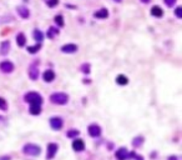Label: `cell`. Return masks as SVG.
Wrapping results in <instances>:
<instances>
[{"mask_svg":"<svg viewBox=\"0 0 182 160\" xmlns=\"http://www.w3.org/2000/svg\"><path fill=\"white\" fill-rule=\"evenodd\" d=\"M115 1H116V3H120V1H122V0H115Z\"/></svg>","mask_w":182,"mask_h":160,"instance_id":"33","label":"cell"},{"mask_svg":"<svg viewBox=\"0 0 182 160\" xmlns=\"http://www.w3.org/2000/svg\"><path fill=\"white\" fill-rule=\"evenodd\" d=\"M24 99H25L26 103H29L31 106H40L41 103H43V98L40 96V94L35 93V92H33V93H27V94L25 95Z\"/></svg>","mask_w":182,"mask_h":160,"instance_id":"1","label":"cell"},{"mask_svg":"<svg viewBox=\"0 0 182 160\" xmlns=\"http://www.w3.org/2000/svg\"><path fill=\"white\" fill-rule=\"evenodd\" d=\"M79 135V131L78 130H70L67 133V136L69 138H74V136H78Z\"/></svg>","mask_w":182,"mask_h":160,"instance_id":"25","label":"cell"},{"mask_svg":"<svg viewBox=\"0 0 182 160\" xmlns=\"http://www.w3.org/2000/svg\"><path fill=\"white\" fill-rule=\"evenodd\" d=\"M16 43L19 46H24L25 43H26V40H25V35L23 33H19L18 34V36H16Z\"/></svg>","mask_w":182,"mask_h":160,"instance_id":"15","label":"cell"},{"mask_svg":"<svg viewBox=\"0 0 182 160\" xmlns=\"http://www.w3.org/2000/svg\"><path fill=\"white\" fill-rule=\"evenodd\" d=\"M50 125L55 130H59V129L62 128V119H60V118H51L50 119Z\"/></svg>","mask_w":182,"mask_h":160,"instance_id":"8","label":"cell"},{"mask_svg":"<svg viewBox=\"0 0 182 160\" xmlns=\"http://www.w3.org/2000/svg\"><path fill=\"white\" fill-rule=\"evenodd\" d=\"M169 160H177V159H176V158H175V156H173V158H170Z\"/></svg>","mask_w":182,"mask_h":160,"instance_id":"31","label":"cell"},{"mask_svg":"<svg viewBox=\"0 0 182 160\" xmlns=\"http://www.w3.org/2000/svg\"><path fill=\"white\" fill-rule=\"evenodd\" d=\"M43 76H44V80H45L46 83H50V81H53V80L55 79V74H54L53 70H46V71L43 74Z\"/></svg>","mask_w":182,"mask_h":160,"instance_id":"11","label":"cell"},{"mask_svg":"<svg viewBox=\"0 0 182 160\" xmlns=\"http://www.w3.org/2000/svg\"><path fill=\"white\" fill-rule=\"evenodd\" d=\"M142 140H144V139H141V138H136L135 141H134V145H135V147H137V145H140V144L142 143Z\"/></svg>","mask_w":182,"mask_h":160,"instance_id":"29","label":"cell"},{"mask_svg":"<svg viewBox=\"0 0 182 160\" xmlns=\"http://www.w3.org/2000/svg\"><path fill=\"white\" fill-rule=\"evenodd\" d=\"M0 109H1V110H6V109H8V105H6V101H5L3 98H0Z\"/></svg>","mask_w":182,"mask_h":160,"instance_id":"24","label":"cell"},{"mask_svg":"<svg viewBox=\"0 0 182 160\" xmlns=\"http://www.w3.org/2000/svg\"><path fill=\"white\" fill-rule=\"evenodd\" d=\"M56 151H58V145L55 144V143H50L47 145V155H46V159L47 160H50L55 156V154H56Z\"/></svg>","mask_w":182,"mask_h":160,"instance_id":"4","label":"cell"},{"mask_svg":"<svg viewBox=\"0 0 182 160\" xmlns=\"http://www.w3.org/2000/svg\"><path fill=\"white\" fill-rule=\"evenodd\" d=\"M116 83L118 85H126L129 83V79L126 78L125 75H118L117 78H116Z\"/></svg>","mask_w":182,"mask_h":160,"instance_id":"16","label":"cell"},{"mask_svg":"<svg viewBox=\"0 0 182 160\" xmlns=\"http://www.w3.org/2000/svg\"><path fill=\"white\" fill-rule=\"evenodd\" d=\"M73 148L76 151H82L84 149H85V143H84L81 139H75V140L73 141Z\"/></svg>","mask_w":182,"mask_h":160,"instance_id":"7","label":"cell"},{"mask_svg":"<svg viewBox=\"0 0 182 160\" xmlns=\"http://www.w3.org/2000/svg\"><path fill=\"white\" fill-rule=\"evenodd\" d=\"M175 13H176V16H177V18H182V8H181V6L176 8Z\"/></svg>","mask_w":182,"mask_h":160,"instance_id":"27","label":"cell"},{"mask_svg":"<svg viewBox=\"0 0 182 160\" xmlns=\"http://www.w3.org/2000/svg\"><path fill=\"white\" fill-rule=\"evenodd\" d=\"M116 158L118 160H126L129 158V154H127V150H126L125 148H121V149H118L116 151Z\"/></svg>","mask_w":182,"mask_h":160,"instance_id":"9","label":"cell"},{"mask_svg":"<svg viewBox=\"0 0 182 160\" xmlns=\"http://www.w3.org/2000/svg\"><path fill=\"white\" fill-rule=\"evenodd\" d=\"M107 16H109V11L106 9H101V10H99V11L95 13V18L105 19V18H107Z\"/></svg>","mask_w":182,"mask_h":160,"instance_id":"14","label":"cell"},{"mask_svg":"<svg viewBox=\"0 0 182 160\" xmlns=\"http://www.w3.org/2000/svg\"><path fill=\"white\" fill-rule=\"evenodd\" d=\"M59 4V0H47V5L53 8V6H56Z\"/></svg>","mask_w":182,"mask_h":160,"instance_id":"26","label":"cell"},{"mask_svg":"<svg viewBox=\"0 0 182 160\" xmlns=\"http://www.w3.org/2000/svg\"><path fill=\"white\" fill-rule=\"evenodd\" d=\"M40 48H41V45L40 44H36V45H34V46H29V48H27V51H29V53H36L39 49H40Z\"/></svg>","mask_w":182,"mask_h":160,"instance_id":"21","label":"cell"},{"mask_svg":"<svg viewBox=\"0 0 182 160\" xmlns=\"http://www.w3.org/2000/svg\"><path fill=\"white\" fill-rule=\"evenodd\" d=\"M175 3H176V0H165V4L167 6H172Z\"/></svg>","mask_w":182,"mask_h":160,"instance_id":"30","label":"cell"},{"mask_svg":"<svg viewBox=\"0 0 182 160\" xmlns=\"http://www.w3.org/2000/svg\"><path fill=\"white\" fill-rule=\"evenodd\" d=\"M30 78L33 80H36L38 79V69L36 68H31V70H30Z\"/></svg>","mask_w":182,"mask_h":160,"instance_id":"20","label":"cell"},{"mask_svg":"<svg viewBox=\"0 0 182 160\" xmlns=\"http://www.w3.org/2000/svg\"><path fill=\"white\" fill-rule=\"evenodd\" d=\"M141 1H144V3H149L150 0H141Z\"/></svg>","mask_w":182,"mask_h":160,"instance_id":"32","label":"cell"},{"mask_svg":"<svg viewBox=\"0 0 182 160\" xmlns=\"http://www.w3.org/2000/svg\"><path fill=\"white\" fill-rule=\"evenodd\" d=\"M18 11H19V15L26 19V18H29V10H27L26 8H23V6H20V8H18Z\"/></svg>","mask_w":182,"mask_h":160,"instance_id":"17","label":"cell"},{"mask_svg":"<svg viewBox=\"0 0 182 160\" xmlns=\"http://www.w3.org/2000/svg\"><path fill=\"white\" fill-rule=\"evenodd\" d=\"M55 22H56L58 25L62 26V25H64V18H62L61 15H56V16H55Z\"/></svg>","mask_w":182,"mask_h":160,"instance_id":"23","label":"cell"},{"mask_svg":"<svg viewBox=\"0 0 182 160\" xmlns=\"http://www.w3.org/2000/svg\"><path fill=\"white\" fill-rule=\"evenodd\" d=\"M76 50H78V46L75 44H66L61 48V51H64V53H75Z\"/></svg>","mask_w":182,"mask_h":160,"instance_id":"10","label":"cell"},{"mask_svg":"<svg viewBox=\"0 0 182 160\" xmlns=\"http://www.w3.org/2000/svg\"><path fill=\"white\" fill-rule=\"evenodd\" d=\"M24 153L26 155H31V156H36L40 154V147H38V145H35V144H26L25 147H24Z\"/></svg>","mask_w":182,"mask_h":160,"instance_id":"3","label":"cell"},{"mask_svg":"<svg viewBox=\"0 0 182 160\" xmlns=\"http://www.w3.org/2000/svg\"><path fill=\"white\" fill-rule=\"evenodd\" d=\"M81 69H82V71H84V73H86V74H89V71H90V66H89V64L82 65Z\"/></svg>","mask_w":182,"mask_h":160,"instance_id":"28","label":"cell"},{"mask_svg":"<svg viewBox=\"0 0 182 160\" xmlns=\"http://www.w3.org/2000/svg\"><path fill=\"white\" fill-rule=\"evenodd\" d=\"M58 34H59L58 29H55V28H50V29H49V33H47V36L50 38V39H53L54 36H56Z\"/></svg>","mask_w":182,"mask_h":160,"instance_id":"19","label":"cell"},{"mask_svg":"<svg viewBox=\"0 0 182 160\" xmlns=\"http://www.w3.org/2000/svg\"><path fill=\"white\" fill-rule=\"evenodd\" d=\"M50 100L54 104H58V105H64V104L67 103L69 100V96L65 93H55L50 96Z\"/></svg>","mask_w":182,"mask_h":160,"instance_id":"2","label":"cell"},{"mask_svg":"<svg viewBox=\"0 0 182 160\" xmlns=\"http://www.w3.org/2000/svg\"><path fill=\"white\" fill-rule=\"evenodd\" d=\"M34 38H35V40H38L39 43H40V41H43L44 35H43V33H41L40 30H35L34 31Z\"/></svg>","mask_w":182,"mask_h":160,"instance_id":"18","label":"cell"},{"mask_svg":"<svg viewBox=\"0 0 182 160\" xmlns=\"http://www.w3.org/2000/svg\"><path fill=\"white\" fill-rule=\"evenodd\" d=\"M0 69H1V71H4V73H11L14 70V65H13V63L6 60V61L0 63Z\"/></svg>","mask_w":182,"mask_h":160,"instance_id":"6","label":"cell"},{"mask_svg":"<svg viewBox=\"0 0 182 160\" xmlns=\"http://www.w3.org/2000/svg\"><path fill=\"white\" fill-rule=\"evenodd\" d=\"M30 114L33 115L40 114V106H30Z\"/></svg>","mask_w":182,"mask_h":160,"instance_id":"22","label":"cell"},{"mask_svg":"<svg viewBox=\"0 0 182 160\" xmlns=\"http://www.w3.org/2000/svg\"><path fill=\"white\" fill-rule=\"evenodd\" d=\"M9 49H10V43L9 41H3L1 45H0V53L1 54H8Z\"/></svg>","mask_w":182,"mask_h":160,"instance_id":"13","label":"cell"},{"mask_svg":"<svg viewBox=\"0 0 182 160\" xmlns=\"http://www.w3.org/2000/svg\"><path fill=\"white\" fill-rule=\"evenodd\" d=\"M89 134L90 136H92V138H97V136H100L101 134V128L99 127V125H90L89 127Z\"/></svg>","mask_w":182,"mask_h":160,"instance_id":"5","label":"cell"},{"mask_svg":"<svg viewBox=\"0 0 182 160\" xmlns=\"http://www.w3.org/2000/svg\"><path fill=\"white\" fill-rule=\"evenodd\" d=\"M151 14L153 16H157V18H160V16H162L164 15V11H162V9L160 8V6H152V9H151Z\"/></svg>","mask_w":182,"mask_h":160,"instance_id":"12","label":"cell"}]
</instances>
